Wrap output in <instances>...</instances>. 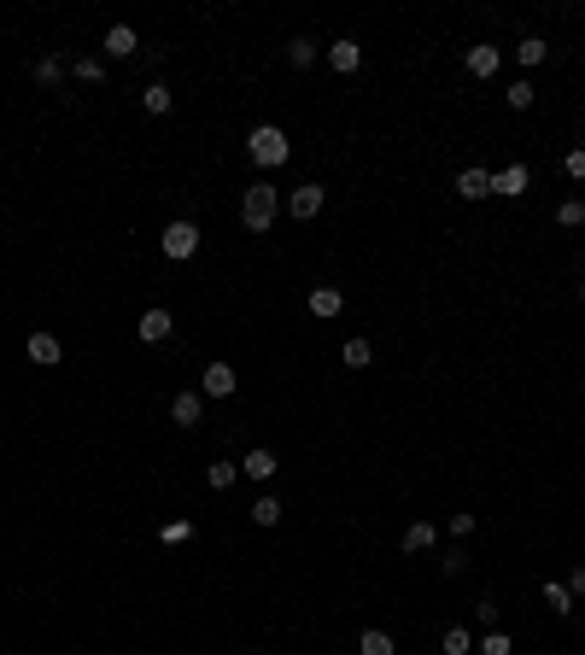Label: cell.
I'll list each match as a JSON object with an SVG mask.
<instances>
[{"label":"cell","mask_w":585,"mask_h":655,"mask_svg":"<svg viewBox=\"0 0 585 655\" xmlns=\"http://www.w3.org/2000/svg\"><path fill=\"white\" fill-rule=\"evenodd\" d=\"M357 655H398V643H392V632H381V627H369L357 638Z\"/></svg>","instance_id":"19"},{"label":"cell","mask_w":585,"mask_h":655,"mask_svg":"<svg viewBox=\"0 0 585 655\" xmlns=\"http://www.w3.org/2000/svg\"><path fill=\"white\" fill-rule=\"evenodd\" d=\"M340 310H346V293H340V287H310V316L334 322Z\"/></svg>","instance_id":"13"},{"label":"cell","mask_w":585,"mask_h":655,"mask_svg":"<svg viewBox=\"0 0 585 655\" xmlns=\"http://www.w3.org/2000/svg\"><path fill=\"white\" fill-rule=\"evenodd\" d=\"M170 100H176V94H170L164 83H147V88H140V112H147V117H164Z\"/></svg>","instance_id":"18"},{"label":"cell","mask_w":585,"mask_h":655,"mask_svg":"<svg viewBox=\"0 0 585 655\" xmlns=\"http://www.w3.org/2000/svg\"><path fill=\"white\" fill-rule=\"evenodd\" d=\"M59 76H65V65H59L53 53H47V59H36V83H42V88H53Z\"/></svg>","instance_id":"29"},{"label":"cell","mask_w":585,"mask_h":655,"mask_svg":"<svg viewBox=\"0 0 585 655\" xmlns=\"http://www.w3.org/2000/svg\"><path fill=\"white\" fill-rule=\"evenodd\" d=\"M369 357H375L369 339H346V346H340V363H346V369H369Z\"/></svg>","instance_id":"21"},{"label":"cell","mask_w":585,"mask_h":655,"mask_svg":"<svg viewBox=\"0 0 585 655\" xmlns=\"http://www.w3.org/2000/svg\"><path fill=\"white\" fill-rule=\"evenodd\" d=\"M439 650H445V655H474V632L469 627H451L445 638H439Z\"/></svg>","instance_id":"25"},{"label":"cell","mask_w":585,"mask_h":655,"mask_svg":"<svg viewBox=\"0 0 585 655\" xmlns=\"http://www.w3.org/2000/svg\"><path fill=\"white\" fill-rule=\"evenodd\" d=\"M199 392H205V398H235V392H240V375L228 369V363H205V375H199Z\"/></svg>","instance_id":"5"},{"label":"cell","mask_w":585,"mask_h":655,"mask_svg":"<svg viewBox=\"0 0 585 655\" xmlns=\"http://www.w3.org/2000/svg\"><path fill=\"white\" fill-rule=\"evenodd\" d=\"M188 532H194V521H170V527L158 532V539H164V544H181V539H188Z\"/></svg>","instance_id":"32"},{"label":"cell","mask_w":585,"mask_h":655,"mask_svg":"<svg viewBox=\"0 0 585 655\" xmlns=\"http://www.w3.org/2000/svg\"><path fill=\"white\" fill-rule=\"evenodd\" d=\"M462 65H469V76H480V83H486V76H498V65H503V53L498 47H469V53H462Z\"/></svg>","instance_id":"11"},{"label":"cell","mask_w":585,"mask_h":655,"mask_svg":"<svg viewBox=\"0 0 585 655\" xmlns=\"http://www.w3.org/2000/svg\"><path fill=\"white\" fill-rule=\"evenodd\" d=\"M328 65H334L340 76H351V70L363 65V42H351V36H340V42H328Z\"/></svg>","instance_id":"10"},{"label":"cell","mask_w":585,"mask_h":655,"mask_svg":"<svg viewBox=\"0 0 585 655\" xmlns=\"http://www.w3.org/2000/svg\"><path fill=\"white\" fill-rule=\"evenodd\" d=\"M276 468H281L276 451H246V462H240V475H246V480H276Z\"/></svg>","instance_id":"15"},{"label":"cell","mask_w":585,"mask_h":655,"mask_svg":"<svg viewBox=\"0 0 585 655\" xmlns=\"http://www.w3.org/2000/svg\"><path fill=\"white\" fill-rule=\"evenodd\" d=\"M480 655H516V643H509V632H480Z\"/></svg>","instance_id":"27"},{"label":"cell","mask_w":585,"mask_h":655,"mask_svg":"<svg viewBox=\"0 0 585 655\" xmlns=\"http://www.w3.org/2000/svg\"><path fill=\"white\" fill-rule=\"evenodd\" d=\"M317 53L322 47L310 42V36H292V47H287V59H292V70H305V65H317Z\"/></svg>","instance_id":"24"},{"label":"cell","mask_w":585,"mask_h":655,"mask_svg":"<svg viewBox=\"0 0 585 655\" xmlns=\"http://www.w3.org/2000/svg\"><path fill=\"white\" fill-rule=\"evenodd\" d=\"M322 188L317 181H305V188H292V217H299V223H310V217H322Z\"/></svg>","instance_id":"12"},{"label":"cell","mask_w":585,"mask_h":655,"mask_svg":"<svg viewBox=\"0 0 585 655\" xmlns=\"http://www.w3.org/2000/svg\"><path fill=\"white\" fill-rule=\"evenodd\" d=\"M235 480H240V462H211V468H205V486L211 491H228Z\"/></svg>","instance_id":"20"},{"label":"cell","mask_w":585,"mask_h":655,"mask_svg":"<svg viewBox=\"0 0 585 655\" xmlns=\"http://www.w3.org/2000/svg\"><path fill=\"white\" fill-rule=\"evenodd\" d=\"M106 53H112V59H129V53H140L135 29H129V24H112V29H106Z\"/></svg>","instance_id":"16"},{"label":"cell","mask_w":585,"mask_h":655,"mask_svg":"<svg viewBox=\"0 0 585 655\" xmlns=\"http://www.w3.org/2000/svg\"><path fill=\"white\" fill-rule=\"evenodd\" d=\"M398 544H405L410 556H421V550H433V544H439V527H433V521H410Z\"/></svg>","instance_id":"14"},{"label":"cell","mask_w":585,"mask_h":655,"mask_svg":"<svg viewBox=\"0 0 585 655\" xmlns=\"http://www.w3.org/2000/svg\"><path fill=\"white\" fill-rule=\"evenodd\" d=\"M516 59H521V70L544 65V59H550V42H544V36H521V42H516Z\"/></svg>","instance_id":"17"},{"label":"cell","mask_w":585,"mask_h":655,"mask_svg":"<svg viewBox=\"0 0 585 655\" xmlns=\"http://www.w3.org/2000/svg\"><path fill=\"white\" fill-rule=\"evenodd\" d=\"M246 158H252L258 170H281V164L292 158V140H287V129H276V124H258V129L246 135Z\"/></svg>","instance_id":"1"},{"label":"cell","mask_w":585,"mask_h":655,"mask_svg":"<svg viewBox=\"0 0 585 655\" xmlns=\"http://www.w3.org/2000/svg\"><path fill=\"white\" fill-rule=\"evenodd\" d=\"M568 591H573V597H585V568H573V579H568Z\"/></svg>","instance_id":"34"},{"label":"cell","mask_w":585,"mask_h":655,"mask_svg":"<svg viewBox=\"0 0 585 655\" xmlns=\"http://www.w3.org/2000/svg\"><path fill=\"white\" fill-rule=\"evenodd\" d=\"M544 603H550L557 614H573V591H568V586H557V579L544 586Z\"/></svg>","instance_id":"28"},{"label":"cell","mask_w":585,"mask_h":655,"mask_svg":"<svg viewBox=\"0 0 585 655\" xmlns=\"http://www.w3.org/2000/svg\"><path fill=\"white\" fill-rule=\"evenodd\" d=\"M527 188H533L527 164H503V170H492V194H503V199H521Z\"/></svg>","instance_id":"7"},{"label":"cell","mask_w":585,"mask_h":655,"mask_svg":"<svg viewBox=\"0 0 585 655\" xmlns=\"http://www.w3.org/2000/svg\"><path fill=\"white\" fill-rule=\"evenodd\" d=\"M170 421H176V427H199V421H205V392H176V398H170Z\"/></svg>","instance_id":"6"},{"label":"cell","mask_w":585,"mask_h":655,"mask_svg":"<svg viewBox=\"0 0 585 655\" xmlns=\"http://www.w3.org/2000/svg\"><path fill=\"white\" fill-rule=\"evenodd\" d=\"M451 188H457V199H486V194H492V170H486V164H469L457 181H451Z\"/></svg>","instance_id":"8"},{"label":"cell","mask_w":585,"mask_h":655,"mask_svg":"<svg viewBox=\"0 0 585 655\" xmlns=\"http://www.w3.org/2000/svg\"><path fill=\"white\" fill-rule=\"evenodd\" d=\"M158 246H164V258H170V264H188V258L199 252V223L176 217V223H170L164 235H158Z\"/></svg>","instance_id":"3"},{"label":"cell","mask_w":585,"mask_h":655,"mask_svg":"<svg viewBox=\"0 0 585 655\" xmlns=\"http://www.w3.org/2000/svg\"><path fill=\"white\" fill-rule=\"evenodd\" d=\"M70 76H76V83H100L106 70H100V59H76V65H70Z\"/></svg>","instance_id":"30"},{"label":"cell","mask_w":585,"mask_h":655,"mask_svg":"<svg viewBox=\"0 0 585 655\" xmlns=\"http://www.w3.org/2000/svg\"><path fill=\"white\" fill-rule=\"evenodd\" d=\"M439 568H445V573H462V568H469V556H462V550H445V556H439Z\"/></svg>","instance_id":"33"},{"label":"cell","mask_w":585,"mask_h":655,"mask_svg":"<svg viewBox=\"0 0 585 655\" xmlns=\"http://www.w3.org/2000/svg\"><path fill=\"white\" fill-rule=\"evenodd\" d=\"M276 217H281V194L269 181H252L246 199H240V223H246L252 235H264V228H276Z\"/></svg>","instance_id":"2"},{"label":"cell","mask_w":585,"mask_h":655,"mask_svg":"<svg viewBox=\"0 0 585 655\" xmlns=\"http://www.w3.org/2000/svg\"><path fill=\"white\" fill-rule=\"evenodd\" d=\"M503 100H509V112H527L533 100H539V88H533L527 76H521V83H509V88H503Z\"/></svg>","instance_id":"22"},{"label":"cell","mask_w":585,"mask_h":655,"mask_svg":"<svg viewBox=\"0 0 585 655\" xmlns=\"http://www.w3.org/2000/svg\"><path fill=\"white\" fill-rule=\"evenodd\" d=\"M135 334L147 339V346H164L170 334H176V316H170L164 305H153V310H140V322H135Z\"/></svg>","instance_id":"4"},{"label":"cell","mask_w":585,"mask_h":655,"mask_svg":"<svg viewBox=\"0 0 585 655\" xmlns=\"http://www.w3.org/2000/svg\"><path fill=\"white\" fill-rule=\"evenodd\" d=\"M562 170H568V176H573V181H585V147H573V153H568V158H562Z\"/></svg>","instance_id":"31"},{"label":"cell","mask_w":585,"mask_h":655,"mask_svg":"<svg viewBox=\"0 0 585 655\" xmlns=\"http://www.w3.org/2000/svg\"><path fill=\"white\" fill-rule=\"evenodd\" d=\"M246 515H252V527H276V521H281V498H258Z\"/></svg>","instance_id":"23"},{"label":"cell","mask_w":585,"mask_h":655,"mask_svg":"<svg viewBox=\"0 0 585 655\" xmlns=\"http://www.w3.org/2000/svg\"><path fill=\"white\" fill-rule=\"evenodd\" d=\"M580 299H585V281H580Z\"/></svg>","instance_id":"35"},{"label":"cell","mask_w":585,"mask_h":655,"mask_svg":"<svg viewBox=\"0 0 585 655\" xmlns=\"http://www.w3.org/2000/svg\"><path fill=\"white\" fill-rule=\"evenodd\" d=\"M557 223H562V228H585V199H580V194L557 205Z\"/></svg>","instance_id":"26"},{"label":"cell","mask_w":585,"mask_h":655,"mask_svg":"<svg viewBox=\"0 0 585 655\" xmlns=\"http://www.w3.org/2000/svg\"><path fill=\"white\" fill-rule=\"evenodd\" d=\"M24 351H29V363H42V369H53V363L65 357V346H59V334H47V328H36Z\"/></svg>","instance_id":"9"}]
</instances>
